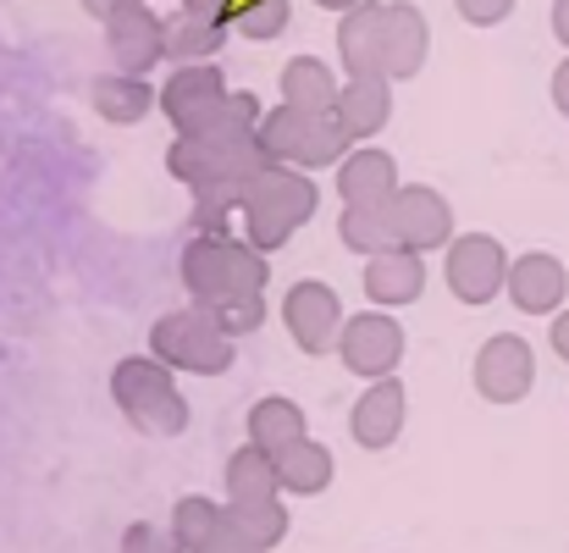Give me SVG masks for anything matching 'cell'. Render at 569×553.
<instances>
[{"instance_id": "obj_35", "label": "cell", "mask_w": 569, "mask_h": 553, "mask_svg": "<svg viewBox=\"0 0 569 553\" xmlns=\"http://www.w3.org/2000/svg\"><path fill=\"white\" fill-rule=\"evenodd\" d=\"M238 0H183V11H204V17H227Z\"/></svg>"}, {"instance_id": "obj_7", "label": "cell", "mask_w": 569, "mask_h": 553, "mask_svg": "<svg viewBox=\"0 0 569 553\" xmlns=\"http://www.w3.org/2000/svg\"><path fill=\"white\" fill-rule=\"evenodd\" d=\"M227 78L210 67V61H193V67H178L161 89V111L178 134H210L216 111L227 106Z\"/></svg>"}, {"instance_id": "obj_16", "label": "cell", "mask_w": 569, "mask_h": 553, "mask_svg": "<svg viewBox=\"0 0 569 553\" xmlns=\"http://www.w3.org/2000/svg\"><path fill=\"white\" fill-rule=\"evenodd\" d=\"M426 50H431V28H426V11L409 6V0H392L387 6V78L403 83L426 67Z\"/></svg>"}, {"instance_id": "obj_1", "label": "cell", "mask_w": 569, "mask_h": 553, "mask_svg": "<svg viewBox=\"0 0 569 553\" xmlns=\"http://www.w3.org/2000/svg\"><path fill=\"white\" fill-rule=\"evenodd\" d=\"M316 205H321V188H316V178L305 167H266L243 188V210H238L243 216V238L271 255L316 216Z\"/></svg>"}, {"instance_id": "obj_37", "label": "cell", "mask_w": 569, "mask_h": 553, "mask_svg": "<svg viewBox=\"0 0 569 553\" xmlns=\"http://www.w3.org/2000/svg\"><path fill=\"white\" fill-rule=\"evenodd\" d=\"M553 28H559V39H569V0L553 6Z\"/></svg>"}, {"instance_id": "obj_26", "label": "cell", "mask_w": 569, "mask_h": 553, "mask_svg": "<svg viewBox=\"0 0 569 553\" xmlns=\"http://www.w3.org/2000/svg\"><path fill=\"white\" fill-rule=\"evenodd\" d=\"M305 128H310V111H299V106H271L260 117V150L271 156V167H299Z\"/></svg>"}, {"instance_id": "obj_34", "label": "cell", "mask_w": 569, "mask_h": 553, "mask_svg": "<svg viewBox=\"0 0 569 553\" xmlns=\"http://www.w3.org/2000/svg\"><path fill=\"white\" fill-rule=\"evenodd\" d=\"M509 6H515V0H453V11H459L470 28H492V22H503Z\"/></svg>"}, {"instance_id": "obj_14", "label": "cell", "mask_w": 569, "mask_h": 553, "mask_svg": "<svg viewBox=\"0 0 569 553\" xmlns=\"http://www.w3.org/2000/svg\"><path fill=\"white\" fill-rule=\"evenodd\" d=\"M476 387L492 404L526 398V387H531V349H526V338H515V333L487 338L481 355H476Z\"/></svg>"}, {"instance_id": "obj_21", "label": "cell", "mask_w": 569, "mask_h": 553, "mask_svg": "<svg viewBox=\"0 0 569 553\" xmlns=\"http://www.w3.org/2000/svg\"><path fill=\"white\" fill-rule=\"evenodd\" d=\"M310 437V426H305V409L293 404V398H260L254 409H249V443H260L271 460L282 454V448H293V443H305Z\"/></svg>"}, {"instance_id": "obj_25", "label": "cell", "mask_w": 569, "mask_h": 553, "mask_svg": "<svg viewBox=\"0 0 569 553\" xmlns=\"http://www.w3.org/2000/svg\"><path fill=\"white\" fill-rule=\"evenodd\" d=\"M355 150V134L338 111H310V128H305V145H299V167H343V156Z\"/></svg>"}, {"instance_id": "obj_9", "label": "cell", "mask_w": 569, "mask_h": 553, "mask_svg": "<svg viewBox=\"0 0 569 553\" xmlns=\"http://www.w3.org/2000/svg\"><path fill=\"white\" fill-rule=\"evenodd\" d=\"M338 355L355 376H392V366L403 361V327L387 316V310H360L343 322V338H338Z\"/></svg>"}, {"instance_id": "obj_2", "label": "cell", "mask_w": 569, "mask_h": 553, "mask_svg": "<svg viewBox=\"0 0 569 553\" xmlns=\"http://www.w3.org/2000/svg\"><path fill=\"white\" fill-rule=\"evenodd\" d=\"M183 288L193 305H216L227 294H266V249L232 233H199L183 249Z\"/></svg>"}, {"instance_id": "obj_39", "label": "cell", "mask_w": 569, "mask_h": 553, "mask_svg": "<svg viewBox=\"0 0 569 553\" xmlns=\"http://www.w3.org/2000/svg\"><path fill=\"white\" fill-rule=\"evenodd\" d=\"M316 6H327V11H355L360 0H316Z\"/></svg>"}, {"instance_id": "obj_32", "label": "cell", "mask_w": 569, "mask_h": 553, "mask_svg": "<svg viewBox=\"0 0 569 553\" xmlns=\"http://www.w3.org/2000/svg\"><path fill=\"white\" fill-rule=\"evenodd\" d=\"M199 553H271V549H260V543H254V537H249V532H243L232 515H221L216 537H210V543H204Z\"/></svg>"}, {"instance_id": "obj_36", "label": "cell", "mask_w": 569, "mask_h": 553, "mask_svg": "<svg viewBox=\"0 0 569 553\" xmlns=\"http://www.w3.org/2000/svg\"><path fill=\"white\" fill-rule=\"evenodd\" d=\"M553 100H559V106L569 111V61L559 67V78H553Z\"/></svg>"}, {"instance_id": "obj_22", "label": "cell", "mask_w": 569, "mask_h": 553, "mask_svg": "<svg viewBox=\"0 0 569 553\" xmlns=\"http://www.w3.org/2000/svg\"><path fill=\"white\" fill-rule=\"evenodd\" d=\"M282 482H277V460L260 448V443H243L232 460H227V504H260V498H277Z\"/></svg>"}, {"instance_id": "obj_17", "label": "cell", "mask_w": 569, "mask_h": 553, "mask_svg": "<svg viewBox=\"0 0 569 553\" xmlns=\"http://www.w3.org/2000/svg\"><path fill=\"white\" fill-rule=\"evenodd\" d=\"M338 117L349 122L355 139H371L387 128L392 117V78L387 72H371V78H349L343 95H338Z\"/></svg>"}, {"instance_id": "obj_20", "label": "cell", "mask_w": 569, "mask_h": 553, "mask_svg": "<svg viewBox=\"0 0 569 553\" xmlns=\"http://www.w3.org/2000/svg\"><path fill=\"white\" fill-rule=\"evenodd\" d=\"M227 17H204V11H178L167 22V61L193 67V61H210L221 45H227Z\"/></svg>"}, {"instance_id": "obj_15", "label": "cell", "mask_w": 569, "mask_h": 553, "mask_svg": "<svg viewBox=\"0 0 569 553\" xmlns=\"http://www.w3.org/2000/svg\"><path fill=\"white\" fill-rule=\"evenodd\" d=\"M338 194H343V205H392V194H398L392 156L371 150V145H355L338 167Z\"/></svg>"}, {"instance_id": "obj_33", "label": "cell", "mask_w": 569, "mask_h": 553, "mask_svg": "<svg viewBox=\"0 0 569 553\" xmlns=\"http://www.w3.org/2000/svg\"><path fill=\"white\" fill-rule=\"evenodd\" d=\"M122 553H178V543H172V532H156L150 521H133L122 532Z\"/></svg>"}, {"instance_id": "obj_3", "label": "cell", "mask_w": 569, "mask_h": 553, "mask_svg": "<svg viewBox=\"0 0 569 553\" xmlns=\"http://www.w3.org/2000/svg\"><path fill=\"white\" fill-rule=\"evenodd\" d=\"M111 398H117V409H122L139 432H150V437H178V432H189V398H183L172 366H161L156 355H133V361H122V366L111 371Z\"/></svg>"}, {"instance_id": "obj_12", "label": "cell", "mask_w": 569, "mask_h": 553, "mask_svg": "<svg viewBox=\"0 0 569 553\" xmlns=\"http://www.w3.org/2000/svg\"><path fill=\"white\" fill-rule=\"evenodd\" d=\"M403 415H409V387L398 376H381L355 398L349 432H355L360 448H392L398 432H403Z\"/></svg>"}, {"instance_id": "obj_30", "label": "cell", "mask_w": 569, "mask_h": 553, "mask_svg": "<svg viewBox=\"0 0 569 553\" xmlns=\"http://www.w3.org/2000/svg\"><path fill=\"white\" fill-rule=\"evenodd\" d=\"M227 515L260 543V549H277L288 537V510L282 498H260V504H227Z\"/></svg>"}, {"instance_id": "obj_10", "label": "cell", "mask_w": 569, "mask_h": 553, "mask_svg": "<svg viewBox=\"0 0 569 553\" xmlns=\"http://www.w3.org/2000/svg\"><path fill=\"white\" fill-rule=\"evenodd\" d=\"M387 216H392V233H398V244H409V249H448L453 244V210H448V199L437 194V188H398L392 194V205H387Z\"/></svg>"}, {"instance_id": "obj_19", "label": "cell", "mask_w": 569, "mask_h": 553, "mask_svg": "<svg viewBox=\"0 0 569 553\" xmlns=\"http://www.w3.org/2000/svg\"><path fill=\"white\" fill-rule=\"evenodd\" d=\"M89 95H94L100 117L117 122V128H133V122L150 117V106H161V95L150 89V78H133V72H106V78H94Z\"/></svg>"}, {"instance_id": "obj_8", "label": "cell", "mask_w": 569, "mask_h": 553, "mask_svg": "<svg viewBox=\"0 0 569 553\" xmlns=\"http://www.w3.org/2000/svg\"><path fill=\"white\" fill-rule=\"evenodd\" d=\"M282 322H288V333H293V344L305 349V355H327V349H338V338H343V299L327 288V283H293L288 288V299H282Z\"/></svg>"}, {"instance_id": "obj_13", "label": "cell", "mask_w": 569, "mask_h": 553, "mask_svg": "<svg viewBox=\"0 0 569 553\" xmlns=\"http://www.w3.org/2000/svg\"><path fill=\"white\" fill-rule=\"evenodd\" d=\"M338 56L349 78H371L387 72V6L381 0H360L355 11H343L338 22Z\"/></svg>"}, {"instance_id": "obj_29", "label": "cell", "mask_w": 569, "mask_h": 553, "mask_svg": "<svg viewBox=\"0 0 569 553\" xmlns=\"http://www.w3.org/2000/svg\"><path fill=\"white\" fill-rule=\"evenodd\" d=\"M288 17H293V0H238V6L227 11L232 33H243V39H254V45L282 39V33H288Z\"/></svg>"}, {"instance_id": "obj_5", "label": "cell", "mask_w": 569, "mask_h": 553, "mask_svg": "<svg viewBox=\"0 0 569 553\" xmlns=\"http://www.w3.org/2000/svg\"><path fill=\"white\" fill-rule=\"evenodd\" d=\"M442 271H448V294H453L459 305H487V299H498V288L509 283L503 244L487 238V233H459V238L448 244Z\"/></svg>"}, {"instance_id": "obj_23", "label": "cell", "mask_w": 569, "mask_h": 553, "mask_svg": "<svg viewBox=\"0 0 569 553\" xmlns=\"http://www.w3.org/2000/svg\"><path fill=\"white\" fill-rule=\"evenodd\" d=\"M509 294H515V305L520 310H553L559 305V294H565V271L548 260V255H526V260H515L509 266Z\"/></svg>"}, {"instance_id": "obj_31", "label": "cell", "mask_w": 569, "mask_h": 553, "mask_svg": "<svg viewBox=\"0 0 569 553\" xmlns=\"http://www.w3.org/2000/svg\"><path fill=\"white\" fill-rule=\"evenodd\" d=\"M204 310H210L216 327L232 333V338H243V333H254V327L266 322V299H260V294H227V299H216V305H204Z\"/></svg>"}, {"instance_id": "obj_24", "label": "cell", "mask_w": 569, "mask_h": 553, "mask_svg": "<svg viewBox=\"0 0 569 553\" xmlns=\"http://www.w3.org/2000/svg\"><path fill=\"white\" fill-rule=\"evenodd\" d=\"M277 482H282V493H327V482H332V448L316 443V437L282 448L277 454Z\"/></svg>"}, {"instance_id": "obj_38", "label": "cell", "mask_w": 569, "mask_h": 553, "mask_svg": "<svg viewBox=\"0 0 569 553\" xmlns=\"http://www.w3.org/2000/svg\"><path fill=\"white\" fill-rule=\"evenodd\" d=\"M553 349H559V355H565V361H569V316H565V322H559V327H553Z\"/></svg>"}, {"instance_id": "obj_18", "label": "cell", "mask_w": 569, "mask_h": 553, "mask_svg": "<svg viewBox=\"0 0 569 553\" xmlns=\"http://www.w3.org/2000/svg\"><path fill=\"white\" fill-rule=\"evenodd\" d=\"M338 72L321 61V56H293L282 67V106H299V111H338Z\"/></svg>"}, {"instance_id": "obj_11", "label": "cell", "mask_w": 569, "mask_h": 553, "mask_svg": "<svg viewBox=\"0 0 569 553\" xmlns=\"http://www.w3.org/2000/svg\"><path fill=\"white\" fill-rule=\"evenodd\" d=\"M360 283H366V299H377L381 310L415 305V299L426 294V260H420V249L392 244V249H381V255H366Z\"/></svg>"}, {"instance_id": "obj_4", "label": "cell", "mask_w": 569, "mask_h": 553, "mask_svg": "<svg viewBox=\"0 0 569 553\" xmlns=\"http://www.w3.org/2000/svg\"><path fill=\"white\" fill-rule=\"evenodd\" d=\"M150 355L172 371H189V376H221L238 355V338L216 327V316L204 305L189 310H167L156 327H150Z\"/></svg>"}, {"instance_id": "obj_28", "label": "cell", "mask_w": 569, "mask_h": 553, "mask_svg": "<svg viewBox=\"0 0 569 553\" xmlns=\"http://www.w3.org/2000/svg\"><path fill=\"white\" fill-rule=\"evenodd\" d=\"M221 515H227V504H216V498H178V510H172V543L178 553H199L210 537H216V526H221Z\"/></svg>"}, {"instance_id": "obj_27", "label": "cell", "mask_w": 569, "mask_h": 553, "mask_svg": "<svg viewBox=\"0 0 569 553\" xmlns=\"http://www.w3.org/2000/svg\"><path fill=\"white\" fill-rule=\"evenodd\" d=\"M338 238H343L355 255H381V249H392V244H398L387 205H349V210H343V221H338Z\"/></svg>"}, {"instance_id": "obj_6", "label": "cell", "mask_w": 569, "mask_h": 553, "mask_svg": "<svg viewBox=\"0 0 569 553\" xmlns=\"http://www.w3.org/2000/svg\"><path fill=\"white\" fill-rule=\"evenodd\" d=\"M106 50H111L117 72L150 78L167 61V22L150 11V0H128L122 11L106 17Z\"/></svg>"}]
</instances>
